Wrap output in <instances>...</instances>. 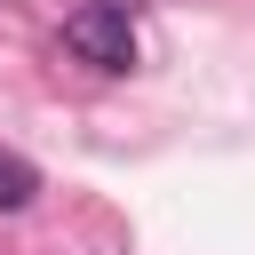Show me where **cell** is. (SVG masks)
<instances>
[{
  "instance_id": "cell-2",
  "label": "cell",
  "mask_w": 255,
  "mask_h": 255,
  "mask_svg": "<svg viewBox=\"0 0 255 255\" xmlns=\"http://www.w3.org/2000/svg\"><path fill=\"white\" fill-rule=\"evenodd\" d=\"M32 191H40V167H32L24 151H0V215L32 207Z\"/></svg>"
},
{
  "instance_id": "cell-1",
  "label": "cell",
  "mask_w": 255,
  "mask_h": 255,
  "mask_svg": "<svg viewBox=\"0 0 255 255\" xmlns=\"http://www.w3.org/2000/svg\"><path fill=\"white\" fill-rule=\"evenodd\" d=\"M64 48H72L88 72H128V64H135V16H128V0H88V8L64 24Z\"/></svg>"
}]
</instances>
